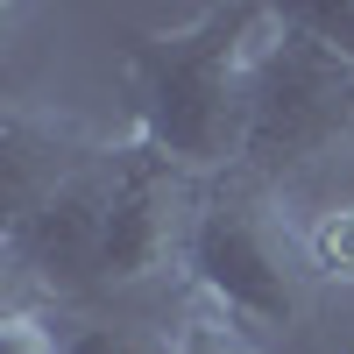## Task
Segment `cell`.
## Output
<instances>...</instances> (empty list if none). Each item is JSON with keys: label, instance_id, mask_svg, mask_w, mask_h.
I'll use <instances>...</instances> for the list:
<instances>
[{"label": "cell", "instance_id": "cell-1", "mask_svg": "<svg viewBox=\"0 0 354 354\" xmlns=\"http://www.w3.org/2000/svg\"><path fill=\"white\" fill-rule=\"evenodd\" d=\"M277 21L283 15H262V8H220L198 28H177L142 64V85H135L142 142L170 156L177 170H192L198 185L241 170L248 93H255V64L270 50Z\"/></svg>", "mask_w": 354, "mask_h": 354}, {"label": "cell", "instance_id": "cell-2", "mask_svg": "<svg viewBox=\"0 0 354 354\" xmlns=\"http://www.w3.org/2000/svg\"><path fill=\"white\" fill-rule=\"evenodd\" d=\"M205 312L234 319L248 333H290L305 326L312 312V248H305V227L290 220V198L270 192L262 177L248 170H227V177H205L198 192V227H192V270Z\"/></svg>", "mask_w": 354, "mask_h": 354}, {"label": "cell", "instance_id": "cell-3", "mask_svg": "<svg viewBox=\"0 0 354 354\" xmlns=\"http://www.w3.org/2000/svg\"><path fill=\"white\" fill-rule=\"evenodd\" d=\"M340 163H354V57L283 15L255 64L241 170L290 198Z\"/></svg>", "mask_w": 354, "mask_h": 354}, {"label": "cell", "instance_id": "cell-4", "mask_svg": "<svg viewBox=\"0 0 354 354\" xmlns=\"http://www.w3.org/2000/svg\"><path fill=\"white\" fill-rule=\"evenodd\" d=\"M198 177L156 156L149 142H121L113 156V213H106V262L100 298L149 290L177 270H192V227H198Z\"/></svg>", "mask_w": 354, "mask_h": 354}, {"label": "cell", "instance_id": "cell-5", "mask_svg": "<svg viewBox=\"0 0 354 354\" xmlns=\"http://www.w3.org/2000/svg\"><path fill=\"white\" fill-rule=\"evenodd\" d=\"M113 156L100 142V156H85L50 198H36V213H21L8 227V255L57 298H100V262H106V213H113Z\"/></svg>", "mask_w": 354, "mask_h": 354}, {"label": "cell", "instance_id": "cell-6", "mask_svg": "<svg viewBox=\"0 0 354 354\" xmlns=\"http://www.w3.org/2000/svg\"><path fill=\"white\" fill-rule=\"evenodd\" d=\"M85 156H100L85 128L50 121L36 106H8L0 113V220L15 227L21 213H36V198H50Z\"/></svg>", "mask_w": 354, "mask_h": 354}, {"label": "cell", "instance_id": "cell-7", "mask_svg": "<svg viewBox=\"0 0 354 354\" xmlns=\"http://www.w3.org/2000/svg\"><path fill=\"white\" fill-rule=\"evenodd\" d=\"M177 333L185 326H163V319H71L64 333V354H177Z\"/></svg>", "mask_w": 354, "mask_h": 354}, {"label": "cell", "instance_id": "cell-8", "mask_svg": "<svg viewBox=\"0 0 354 354\" xmlns=\"http://www.w3.org/2000/svg\"><path fill=\"white\" fill-rule=\"evenodd\" d=\"M305 248H312V270L319 283H354V205H319L305 220Z\"/></svg>", "mask_w": 354, "mask_h": 354}, {"label": "cell", "instance_id": "cell-9", "mask_svg": "<svg viewBox=\"0 0 354 354\" xmlns=\"http://www.w3.org/2000/svg\"><path fill=\"white\" fill-rule=\"evenodd\" d=\"M177 354H262L248 326H234L220 312H192L185 333H177Z\"/></svg>", "mask_w": 354, "mask_h": 354}, {"label": "cell", "instance_id": "cell-10", "mask_svg": "<svg viewBox=\"0 0 354 354\" xmlns=\"http://www.w3.org/2000/svg\"><path fill=\"white\" fill-rule=\"evenodd\" d=\"M0 354H64V340H57L36 312H8V326H0Z\"/></svg>", "mask_w": 354, "mask_h": 354}, {"label": "cell", "instance_id": "cell-11", "mask_svg": "<svg viewBox=\"0 0 354 354\" xmlns=\"http://www.w3.org/2000/svg\"><path fill=\"white\" fill-rule=\"evenodd\" d=\"M290 21H298V28H312L319 43H333L340 57H354V0H347V8H298Z\"/></svg>", "mask_w": 354, "mask_h": 354}]
</instances>
